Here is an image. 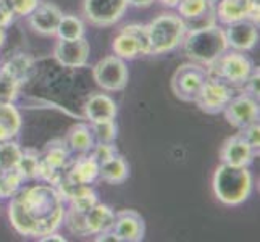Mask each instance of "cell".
<instances>
[{
  "label": "cell",
  "mask_w": 260,
  "mask_h": 242,
  "mask_svg": "<svg viewBox=\"0 0 260 242\" xmlns=\"http://www.w3.org/2000/svg\"><path fill=\"white\" fill-rule=\"evenodd\" d=\"M65 199L52 184L20 189L8 205V218L21 236L44 237L57 231L65 220Z\"/></svg>",
  "instance_id": "obj_1"
},
{
  "label": "cell",
  "mask_w": 260,
  "mask_h": 242,
  "mask_svg": "<svg viewBox=\"0 0 260 242\" xmlns=\"http://www.w3.org/2000/svg\"><path fill=\"white\" fill-rule=\"evenodd\" d=\"M181 44L186 55L194 63L202 66L213 65L230 49L225 38V29H221L217 24L187 29Z\"/></svg>",
  "instance_id": "obj_2"
},
{
  "label": "cell",
  "mask_w": 260,
  "mask_h": 242,
  "mask_svg": "<svg viewBox=\"0 0 260 242\" xmlns=\"http://www.w3.org/2000/svg\"><path fill=\"white\" fill-rule=\"evenodd\" d=\"M254 179L247 166H231L221 163L213 175V194L225 205L235 207L249 199Z\"/></svg>",
  "instance_id": "obj_3"
},
{
  "label": "cell",
  "mask_w": 260,
  "mask_h": 242,
  "mask_svg": "<svg viewBox=\"0 0 260 242\" xmlns=\"http://www.w3.org/2000/svg\"><path fill=\"white\" fill-rule=\"evenodd\" d=\"M186 31L187 24L179 15L162 13L157 16L150 24H147L150 53L160 55V53L172 52L183 42Z\"/></svg>",
  "instance_id": "obj_4"
},
{
  "label": "cell",
  "mask_w": 260,
  "mask_h": 242,
  "mask_svg": "<svg viewBox=\"0 0 260 242\" xmlns=\"http://www.w3.org/2000/svg\"><path fill=\"white\" fill-rule=\"evenodd\" d=\"M65 218L70 232H73L75 236L86 237V236H97L104 231L112 229L115 212L109 205L97 202L92 209H89L86 212L68 210V213H65Z\"/></svg>",
  "instance_id": "obj_5"
},
{
  "label": "cell",
  "mask_w": 260,
  "mask_h": 242,
  "mask_svg": "<svg viewBox=\"0 0 260 242\" xmlns=\"http://www.w3.org/2000/svg\"><path fill=\"white\" fill-rule=\"evenodd\" d=\"M71 160V152L67 146L65 139L50 141L39 154V179L47 184L57 186L60 179L68 171Z\"/></svg>",
  "instance_id": "obj_6"
},
{
  "label": "cell",
  "mask_w": 260,
  "mask_h": 242,
  "mask_svg": "<svg viewBox=\"0 0 260 242\" xmlns=\"http://www.w3.org/2000/svg\"><path fill=\"white\" fill-rule=\"evenodd\" d=\"M212 78H217L228 86H244L249 76L252 75L254 65L244 52H225L223 55L209 66Z\"/></svg>",
  "instance_id": "obj_7"
},
{
  "label": "cell",
  "mask_w": 260,
  "mask_h": 242,
  "mask_svg": "<svg viewBox=\"0 0 260 242\" xmlns=\"http://www.w3.org/2000/svg\"><path fill=\"white\" fill-rule=\"evenodd\" d=\"M209 70L199 63H183L172 76V91L183 102H194L209 81Z\"/></svg>",
  "instance_id": "obj_8"
},
{
  "label": "cell",
  "mask_w": 260,
  "mask_h": 242,
  "mask_svg": "<svg viewBox=\"0 0 260 242\" xmlns=\"http://www.w3.org/2000/svg\"><path fill=\"white\" fill-rule=\"evenodd\" d=\"M112 49L115 55L123 60H134L139 55H152L147 26L138 23L124 26L115 38Z\"/></svg>",
  "instance_id": "obj_9"
},
{
  "label": "cell",
  "mask_w": 260,
  "mask_h": 242,
  "mask_svg": "<svg viewBox=\"0 0 260 242\" xmlns=\"http://www.w3.org/2000/svg\"><path fill=\"white\" fill-rule=\"evenodd\" d=\"M92 76L95 84L104 91L118 92L128 86L129 71L123 58L110 55L97 61L95 66L92 68Z\"/></svg>",
  "instance_id": "obj_10"
},
{
  "label": "cell",
  "mask_w": 260,
  "mask_h": 242,
  "mask_svg": "<svg viewBox=\"0 0 260 242\" xmlns=\"http://www.w3.org/2000/svg\"><path fill=\"white\" fill-rule=\"evenodd\" d=\"M128 4L126 0H84V16L95 26H112L118 23Z\"/></svg>",
  "instance_id": "obj_11"
},
{
  "label": "cell",
  "mask_w": 260,
  "mask_h": 242,
  "mask_svg": "<svg viewBox=\"0 0 260 242\" xmlns=\"http://www.w3.org/2000/svg\"><path fill=\"white\" fill-rule=\"evenodd\" d=\"M233 97V89L226 83L217 79L209 78V81L202 87V91L197 97L196 103L199 105V109L209 115H217L225 110V107Z\"/></svg>",
  "instance_id": "obj_12"
},
{
  "label": "cell",
  "mask_w": 260,
  "mask_h": 242,
  "mask_svg": "<svg viewBox=\"0 0 260 242\" xmlns=\"http://www.w3.org/2000/svg\"><path fill=\"white\" fill-rule=\"evenodd\" d=\"M223 112H225L228 123L239 131L258 121V102L257 98L247 94L231 97Z\"/></svg>",
  "instance_id": "obj_13"
},
{
  "label": "cell",
  "mask_w": 260,
  "mask_h": 242,
  "mask_svg": "<svg viewBox=\"0 0 260 242\" xmlns=\"http://www.w3.org/2000/svg\"><path fill=\"white\" fill-rule=\"evenodd\" d=\"M91 55V46L84 38L79 39H58L53 49V57L65 68H83L87 65Z\"/></svg>",
  "instance_id": "obj_14"
},
{
  "label": "cell",
  "mask_w": 260,
  "mask_h": 242,
  "mask_svg": "<svg viewBox=\"0 0 260 242\" xmlns=\"http://www.w3.org/2000/svg\"><path fill=\"white\" fill-rule=\"evenodd\" d=\"M112 231L118 242H139L144 239L146 223L136 210H121L115 213Z\"/></svg>",
  "instance_id": "obj_15"
},
{
  "label": "cell",
  "mask_w": 260,
  "mask_h": 242,
  "mask_svg": "<svg viewBox=\"0 0 260 242\" xmlns=\"http://www.w3.org/2000/svg\"><path fill=\"white\" fill-rule=\"evenodd\" d=\"M225 38L228 42V47L238 52H247L255 47L257 39H258V24L246 18L236 23L228 24L225 29Z\"/></svg>",
  "instance_id": "obj_16"
},
{
  "label": "cell",
  "mask_w": 260,
  "mask_h": 242,
  "mask_svg": "<svg viewBox=\"0 0 260 242\" xmlns=\"http://www.w3.org/2000/svg\"><path fill=\"white\" fill-rule=\"evenodd\" d=\"M255 154H258V152L250 147L249 142L243 137V134L239 132L223 142L220 158L223 163L231 166H249L252 163Z\"/></svg>",
  "instance_id": "obj_17"
},
{
  "label": "cell",
  "mask_w": 260,
  "mask_h": 242,
  "mask_svg": "<svg viewBox=\"0 0 260 242\" xmlns=\"http://www.w3.org/2000/svg\"><path fill=\"white\" fill-rule=\"evenodd\" d=\"M61 16H63V13H61V10L55 4L42 2L29 15V26L38 34L53 36L57 32Z\"/></svg>",
  "instance_id": "obj_18"
},
{
  "label": "cell",
  "mask_w": 260,
  "mask_h": 242,
  "mask_svg": "<svg viewBox=\"0 0 260 242\" xmlns=\"http://www.w3.org/2000/svg\"><path fill=\"white\" fill-rule=\"evenodd\" d=\"M84 113H86V118L91 123L115 120L116 113H118V107H116V102L110 95L94 94L89 97V100L86 102Z\"/></svg>",
  "instance_id": "obj_19"
},
{
  "label": "cell",
  "mask_w": 260,
  "mask_h": 242,
  "mask_svg": "<svg viewBox=\"0 0 260 242\" xmlns=\"http://www.w3.org/2000/svg\"><path fill=\"white\" fill-rule=\"evenodd\" d=\"M65 176L78 184H92L99 178V161L92 154L79 155V158L73 160L70 165Z\"/></svg>",
  "instance_id": "obj_20"
},
{
  "label": "cell",
  "mask_w": 260,
  "mask_h": 242,
  "mask_svg": "<svg viewBox=\"0 0 260 242\" xmlns=\"http://www.w3.org/2000/svg\"><path fill=\"white\" fill-rule=\"evenodd\" d=\"M67 146L71 154L84 155L91 154L95 146V137L92 134V128L86 123H78L68 131V136L65 139Z\"/></svg>",
  "instance_id": "obj_21"
},
{
  "label": "cell",
  "mask_w": 260,
  "mask_h": 242,
  "mask_svg": "<svg viewBox=\"0 0 260 242\" xmlns=\"http://www.w3.org/2000/svg\"><path fill=\"white\" fill-rule=\"evenodd\" d=\"M129 176V166L121 155L115 154L99 163V178L107 184H123Z\"/></svg>",
  "instance_id": "obj_22"
},
{
  "label": "cell",
  "mask_w": 260,
  "mask_h": 242,
  "mask_svg": "<svg viewBox=\"0 0 260 242\" xmlns=\"http://www.w3.org/2000/svg\"><path fill=\"white\" fill-rule=\"evenodd\" d=\"M21 115L13 103L0 102V142L15 139L21 131Z\"/></svg>",
  "instance_id": "obj_23"
},
{
  "label": "cell",
  "mask_w": 260,
  "mask_h": 242,
  "mask_svg": "<svg viewBox=\"0 0 260 242\" xmlns=\"http://www.w3.org/2000/svg\"><path fill=\"white\" fill-rule=\"evenodd\" d=\"M217 16L225 24L250 18L247 0H220L217 5Z\"/></svg>",
  "instance_id": "obj_24"
},
{
  "label": "cell",
  "mask_w": 260,
  "mask_h": 242,
  "mask_svg": "<svg viewBox=\"0 0 260 242\" xmlns=\"http://www.w3.org/2000/svg\"><path fill=\"white\" fill-rule=\"evenodd\" d=\"M18 173L21 175L23 181H32L39 178V152L34 149H24L16 165Z\"/></svg>",
  "instance_id": "obj_25"
},
{
  "label": "cell",
  "mask_w": 260,
  "mask_h": 242,
  "mask_svg": "<svg viewBox=\"0 0 260 242\" xmlns=\"http://www.w3.org/2000/svg\"><path fill=\"white\" fill-rule=\"evenodd\" d=\"M178 12L183 20H201L212 10V4L209 0H179Z\"/></svg>",
  "instance_id": "obj_26"
},
{
  "label": "cell",
  "mask_w": 260,
  "mask_h": 242,
  "mask_svg": "<svg viewBox=\"0 0 260 242\" xmlns=\"http://www.w3.org/2000/svg\"><path fill=\"white\" fill-rule=\"evenodd\" d=\"M32 66H34V60H32V57L28 55V53H16L15 57H12L4 65V68L10 71L15 78H18V81H20L21 84L24 81L29 79Z\"/></svg>",
  "instance_id": "obj_27"
},
{
  "label": "cell",
  "mask_w": 260,
  "mask_h": 242,
  "mask_svg": "<svg viewBox=\"0 0 260 242\" xmlns=\"http://www.w3.org/2000/svg\"><path fill=\"white\" fill-rule=\"evenodd\" d=\"M58 39H79L84 38V23L75 15H63L58 23L57 32Z\"/></svg>",
  "instance_id": "obj_28"
},
{
  "label": "cell",
  "mask_w": 260,
  "mask_h": 242,
  "mask_svg": "<svg viewBox=\"0 0 260 242\" xmlns=\"http://www.w3.org/2000/svg\"><path fill=\"white\" fill-rule=\"evenodd\" d=\"M21 83L4 66L0 68V102L13 103L20 94Z\"/></svg>",
  "instance_id": "obj_29"
},
{
  "label": "cell",
  "mask_w": 260,
  "mask_h": 242,
  "mask_svg": "<svg viewBox=\"0 0 260 242\" xmlns=\"http://www.w3.org/2000/svg\"><path fill=\"white\" fill-rule=\"evenodd\" d=\"M23 178L16 168L0 171V199H12L21 189Z\"/></svg>",
  "instance_id": "obj_30"
},
{
  "label": "cell",
  "mask_w": 260,
  "mask_h": 242,
  "mask_svg": "<svg viewBox=\"0 0 260 242\" xmlns=\"http://www.w3.org/2000/svg\"><path fill=\"white\" fill-rule=\"evenodd\" d=\"M23 154V149L16 141H2L0 142V171L16 168L18 160Z\"/></svg>",
  "instance_id": "obj_31"
},
{
  "label": "cell",
  "mask_w": 260,
  "mask_h": 242,
  "mask_svg": "<svg viewBox=\"0 0 260 242\" xmlns=\"http://www.w3.org/2000/svg\"><path fill=\"white\" fill-rule=\"evenodd\" d=\"M91 128H92V134L95 137V142H105V144H110V142H115L116 136H118V126H116L115 120L91 123Z\"/></svg>",
  "instance_id": "obj_32"
},
{
  "label": "cell",
  "mask_w": 260,
  "mask_h": 242,
  "mask_svg": "<svg viewBox=\"0 0 260 242\" xmlns=\"http://www.w3.org/2000/svg\"><path fill=\"white\" fill-rule=\"evenodd\" d=\"M8 4L16 16H29L41 2L39 0H8Z\"/></svg>",
  "instance_id": "obj_33"
},
{
  "label": "cell",
  "mask_w": 260,
  "mask_h": 242,
  "mask_svg": "<svg viewBox=\"0 0 260 242\" xmlns=\"http://www.w3.org/2000/svg\"><path fill=\"white\" fill-rule=\"evenodd\" d=\"M91 154L94 155V158L99 161V163H102V161L113 157L115 154H118V152H116V147L113 146V142H110V144H105V142H97Z\"/></svg>",
  "instance_id": "obj_34"
},
{
  "label": "cell",
  "mask_w": 260,
  "mask_h": 242,
  "mask_svg": "<svg viewBox=\"0 0 260 242\" xmlns=\"http://www.w3.org/2000/svg\"><path fill=\"white\" fill-rule=\"evenodd\" d=\"M241 134H243V137L250 144V147L258 152V147H260V124H258V121L249 124V126L244 129H241Z\"/></svg>",
  "instance_id": "obj_35"
},
{
  "label": "cell",
  "mask_w": 260,
  "mask_h": 242,
  "mask_svg": "<svg viewBox=\"0 0 260 242\" xmlns=\"http://www.w3.org/2000/svg\"><path fill=\"white\" fill-rule=\"evenodd\" d=\"M15 13L12 10L10 4L7 2V0H0V26L2 28H7V26H10L15 20Z\"/></svg>",
  "instance_id": "obj_36"
},
{
  "label": "cell",
  "mask_w": 260,
  "mask_h": 242,
  "mask_svg": "<svg viewBox=\"0 0 260 242\" xmlns=\"http://www.w3.org/2000/svg\"><path fill=\"white\" fill-rule=\"evenodd\" d=\"M258 79H260V73H258V68L252 71V75L249 76V79L246 81V94L250 95V97H254V98H258V92H260V89H258Z\"/></svg>",
  "instance_id": "obj_37"
},
{
  "label": "cell",
  "mask_w": 260,
  "mask_h": 242,
  "mask_svg": "<svg viewBox=\"0 0 260 242\" xmlns=\"http://www.w3.org/2000/svg\"><path fill=\"white\" fill-rule=\"evenodd\" d=\"M249 10H250V20H254L258 24V16H260V0H247Z\"/></svg>",
  "instance_id": "obj_38"
},
{
  "label": "cell",
  "mask_w": 260,
  "mask_h": 242,
  "mask_svg": "<svg viewBox=\"0 0 260 242\" xmlns=\"http://www.w3.org/2000/svg\"><path fill=\"white\" fill-rule=\"evenodd\" d=\"M155 0H126L128 5H133V7H139V8H147L154 4Z\"/></svg>",
  "instance_id": "obj_39"
},
{
  "label": "cell",
  "mask_w": 260,
  "mask_h": 242,
  "mask_svg": "<svg viewBox=\"0 0 260 242\" xmlns=\"http://www.w3.org/2000/svg\"><path fill=\"white\" fill-rule=\"evenodd\" d=\"M39 240H44V242H50V240H58V242H65L67 239H65L63 236L57 234V231H53V232H50V234H47V236L41 237Z\"/></svg>",
  "instance_id": "obj_40"
},
{
  "label": "cell",
  "mask_w": 260,
  "mask_h": 242,
  "mask_svg": "<svg viewBox=\"0 0 260 242\" xmlns=\"http://www.w3.org/2000/svg\"><path fill=\"white\" fill-rule=\"evenodd\" d=\"M7 28H2L0 26V49L4 47V44H5V41H7V31H5Z\"/></svg>",
  "instance_id": "obj_41"
},
{
  "label": "cell",
  "mask_w": 260,
  "mask_h": 242,
  "mask_svg": "<svg viewBox=\"0 0 260 242\" xmlns=\"http://www.w3.org/2000/svg\"><path fill=\"white\" fill-rule=\"evenodd\" d=\"M178 2H179V0H160V4L165 5V7H170V8H172V7H176Z\"/></svg>",
  "instance_id": "obj_42"
},
{
  "label": "cell",
  "mask_w": 260,
  "mask_h": 242,
  "mask_svg": "<svg viewBox=\"0 0 260 242\" xmlns=\"http://www.w3.org/2000/svg\"><path fill=\"white\" fill-rule=\"evenodd\" d=\"M209 2H210L212 5H215V4H218V2H220V0H209Z\"/></svg>",
  "instance_id": "obj_43"
},
{
  "label": "cell",
  "mask_w": 260,
  "mask_h": 242,
  "mask_svg": "<svg viewBox=\"0 0 260 242\" xmlns=\"http://www.w3.org/2000/svg\"><path fill=\"white\" fill-rule=\"evenodd\" d=\"M7 2H8V0H7Z\"/></svg>",
  "instance_id": "obj_44"
}]
</instances>
